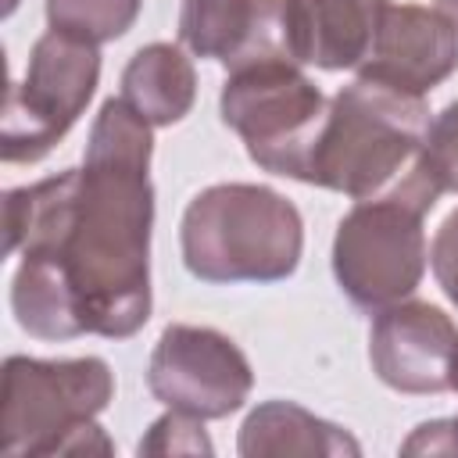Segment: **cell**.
<instances>
[{
	"instance_id": "3",
	"label": "cell",
	"mask_w": 458,
	"mask_h": 458,
	"mask_svg": "<svg viewBox=\"0 0 458 458\" xmlns=\"http://www.w3.org/2000/svg\"><path fill=\"white\" fill-rule=\"evenodd\" d=\"M179 243L190 276L200 283H279L301 265L304 222L268 186L218 182L186 204Z\"/></svg>"
},
{
	"instance_id": "2",
	"label": "cell",
	"mask_w": 458,
	"mask_h": 458,
	"mask_svg": "<svg viewBox=\"0 0 458 458\" xmlns=\"http://www.w3.org/2000/svg\"><path fill=\"white\" fill-rule=\"evenodd\" d=\"M429 107L422 97L354 79L329 100L308 186L336 190L351 200H408L429 211L440 186L426 165Z\"/></svg>"
},
{
	"instance_id": "17",
	"label": "cell",
	"mask_w": 458,
	"mask_h": 458,
	"mask_svg": "<svg viewBox=\"0 0 458 458\" xmlns=\"http://www.w3.org/2000/svg\"><path fill=\"white\" fill-rule=\"evenodd\" d=\"M426 165L444 193H458V100H451L426 136Z\"/></svg>"
},
{
	"instance_id": "18",
	"label": "cell",
	"mask_w": 458,
	"mask_h": 458,
	"mask_svg": "<svg viewBox=\"0 0 458 458\" xmlns=\"http://www.w3.org/2000/svg\"><path fill=\"white\" fill-rule=\"evenodd\" d=\"M429 265H433V276L444 297L458 308V208L440 222L433 247H429Z\"/></svg>"
},
{
	"instance_id": "6",
	"label": "cell",
	"mask_w": 458,
	"mask_h": 458,
	"mask_svg": "<svg viewBox=\"0 0 458 458\" xmlns=\"http://www.w3.org/2000/svg\"><path fill=\"white\" fill-rule=\"evenodd\" d=\"M100 82V50L47 29L29 54L21 82H11L0 118V157L32 165L79 122Z\"/></svg>"
},
{
	"instance_id": "12",
	"label": "cell",
	"mask_w": 458,
	"mask_h": 458,
	"mask_svg": "<svg viewBox=\"0 0 458 458\" xmlns=\"http://www.w3.org/2000/svg\"><path fill=\"white\" fill-rule=\"evenodd\" d=\"M386 0H283V39L297 64L358 68L379 32Z\"/></svg>"
},
{
	"instance_id": "11",
	"label": "cell",
	"mask_w": 458,
	"mask_h": 458,
	"mask_svg": "<svg viewBox=\"0 0 458 458\" xmlns=\"http://www.w3.org/2000/svg\"><path fill=\"white\" fill-rule=\"evenodd\" d=\"M179 43L229 72L265 57H290L283 39V0H182Z\"/></svg>"
},
{
	"instance_id": "16",
	"label": "cell",
	"mask_w": 458,
	"mask_h": 458,
	"mask_svg": "<svg viewBox=\"0 0 458 458\" xmlns=\"http://www.w3.org/2000/svg\"><path fill=\"white\" fill-rule=\"evenodd\" d=\"M211 440L204 433V419L168 408L161 419L150 422L147 437L140 440V454H211Z\"/></svg>"
},
{
	"instance_id": "9",
	"label": "cell",
	"mask_w": 458,
	"mask_h": 458,
	"mask_svg": "<svg viewBox=\"0 0 458 458\" xmlns=\"http://www.w3.org/2000/svg\"><path fill=\"white\" fill-rule=\"evenodd\" d=\"M458 326L429 301H397L376 311L369 329L372 372L397 394L451 390Z\"/></svg>"
},
{
	"instance_id": "4",
	"label": "cell",
	"mask_w": 458,
	"mask_h": 458,
	"mask_svg": "<svg viewBox=\"0 0 458 458\" xmlns=\"http://www.w3.org/2000/svg\"><path fill=\"white\" fill-rule=\"evenodd\" d=\"M114 397L104 358H25L4 361L0 447L7 454H111V440L93 422Z\"/></svg>"
},
{
	"instance_id": "15",
	"label": "cell",
	"mask_w": 458,
	"mask_h": 458,
	"mask_svg": "<svg viewBox=\"0 0 458 458\" xmlns=\"http://www.w3.org/2000/svg\"><path fill=\"white\" fill-rule=\"evenodd\" d=\"M143 0H47V25L93 47L125 36L140 18Z\"/></svg>"
},
{
	"instance_id": "5",
	"label": "cell",
	"mask_w": 458,
	"mask_h": 458,
	"mask_svg": "<svg viewBox=\"0 0 458 458\" xmlns=\"http://www.w3.org/2000/svg\"><path fill=\"white\" fill-rule=\"evenodd\" d=\"M218 111L258 168L308 182L329 97L297 68V61L265 57L233 68L222 82Z\"/></svg>"
},
{
	"instance_id": "13",
	"label": "cell",
	"mask_w": 458,
	"mask_h": 458,
	"mask_svg": "<svg viewBox=\"0 0 458 458\" xmlns=\"http://www.w3.org/2000/svg\"><path fill=\"white\" fill-rule=\"evenodd\" d=\"M236 447H240L243 458H286V454L340 458V454H361V444L347 429L311 415L308 408H301L293 401L258 404L243 419Z\"/></svg>"
},
{
	"instance_id": "1",
	"label": "cell",
	"mask_w": 458,
	"mask_h": 458,
	"mask_svg": "<svg viewBox=\"0 0 458 458\" xmlns=\"http://www.w3.org/2000/svg\"><path fill=\"white\" fill-rule=\"evenodd\" d=\"M122 97L104 100L82 168L4 193V250L21 254L11 311L36 340H125L150 318L154 136Z\"/></svg>"
},
{
	"instance_id": "8",
	"label": "cell",
	"mask_w": 458,
	"mask_h": 458,
	"mask_svg": "<svg viewBox=\"0 0 458 458\" xmlns=\"http://www.w3.org/2000/svg\"><path fill=\"white\" fill-rule=\"evenodd\" d=\"M150 394L193 419H225L243 408L254 386L247 354L211 326H168L147 361Z\"/></svg>"
},
{
	"instance_id": "7",
	"label": "cell",
	"mask_w": 458,
	"mask_h": 458,
	"mask_svg": "<svg viewBox=\"0 0 458 458\" xmlns=\"http://www.w3.org/2000/svg\"><path fill=\"white\" fill-rule=\"evenodd\" d=\"M422 218L408 200H354L333 236V276L351 304L383 311L419 290L429 261Z\"/></svg>"
},
{
	"instance_id": "10",
	"label": "cell",
	"mask_w": 458,
	"mask_h": 458,
	"mask_svg": "<svg viewBox=\"0 0 458 458\" xmlns=\"http://www.w3.org/2000/svg\"><path fill=\"white\" fill-rule=\"evenodd\" d=\"M458 68V25L422 4H386L358 79L426 97Z\"/></svg>"
},
{
	"instance_id": "19",
	"label": "cell",
	"mask_w": 458,
	"mask_h": 458,
	"mask_svg": "<svg viewBox=\"0 0 458 458\" xmlns=\"http://www.w3.org/2000/svg\"><path fill=\"white\" fill-rule=\"evenodd\" d=\"M404 454H458V419H433L415 426V433L401 444Z\"/></svg>"
},
{
	"instance_id": "21",
	"label": "cell",
	"mask_w": 458,
	"mask_h": 458,
	"mask_svg": "<svg viewBox=\"0 0 458 458\" xmlns=\"http://www.w3.org/2000/svg\"><path fill=\"white\" fill-rule=\"evenodd\" d=\"M451 390L458 394V354H454V365H451Z\"/></svg>"
},
{
	"instance_id": "20",
	"label": "cell",
	"mask_w": 458,
	"mask_h": 458,
	"mask_svg": "<svg viewBox=\"0 0 458 458\" xmlns=\"http://www.w3.org/2000/svg\"><path fill=\"white\" fill-rule=\"evenodd\" d=\"M437 11H444V14L458 25V0H437Z\"/></svg>"
},
{
	"instance_id": "14",
	"label": "cell",
	"mask_w": 458,
	"mask_h": 458,
	"mask_svg": "<svg viewBox=\"0 0 458 458\" xmlns=\"http://www.w3.org/2000/svg\"><path fill=\"white\" fill-rule=\"evenodd\" d=\"M122 100L150 125H175L197 100V72L172 43H147L122 72Z\"/></svg>"
}]
</instances>
